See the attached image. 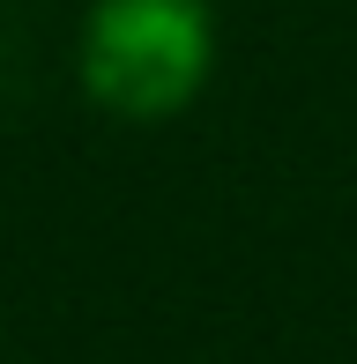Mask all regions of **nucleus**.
<instances>
[{"label":"nucleus","mask_w":357,"mask_h":364,"mask_svg":"<svg viewBox=\"0 0 357 364\" xmlns=\"http://www.w3.org/2000/svg\"><path fill=\"white\" fill-rule=\"evenodd\" d=\"M82 90L112 119H171L216 68L208 0H97L82 23Z\"/></svg>","instance_id":"nucleus-1"}]
</instances>
